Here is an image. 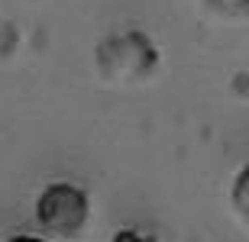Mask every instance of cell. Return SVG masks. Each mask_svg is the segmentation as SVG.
<instances>
[{
	"label": "cell",
	"instance_id": "1",
	"mask_svg": "<svg viewBox=\"0 0 249 242\" xmlns=\"http://www.w3.org/2000/svg\"><path fill=\"white\" fill-rule=\"evenodd\" d=\"M91 223V197L71 181H55L36 197V226L52 242H78Z\"/></svg>",
	"mask_w": 249,
	"mask_h": 242
},
{
	"label": "cell",
	"instance_id": "2",
	"mask_svg": "<svg viewBox=\"0 0 249 242\" xmlns=\"http://www.w3.org/2000/svg\"><path fill=\"white\" fill-rule=\"evenodd\" d=\"M94 65L104 81L110 84H139L156 71L159 48L146 32L126 29V32L107 36L94 48Z\"/></svg>",
	"mask_w": 249,
	"mask_h": 242
},
{
	"label": "cell",
	"instance_id": "3",
	"mask_svg": "<svg viewBox=\"0 0 249 242\" xmlns=\"http://www.w3.org/2000/svg\"><path fill=\"white\" fill-rule=\"evenodd\" d=\"M230 207L233 213L240 216L243 223L249 226V161L236 171V177H233V187H230Z\"/></svg>",
	"mask_w": 249,
	"mask_h": 242
},
{
	"label": "cell",
	"instance_id": "4",
	"mask_svg": "<svg viewBox=\"0 0 249 242\" xmlns=\"http://www.w3.org/2000/svg\"><path fill=\"white\" fill-rule=\"evenodd\" d=\"M207 13L220 19H243L249 16V0H204Z\"/></svg>",
	"mask_w": 249,
	"mask_h": 242
},
{
	"label": "cell",
	"instance_id": "5",
	"mask_svg": "<svg viewBox=\"0 0 249 242\" xmlns=\"http://www.w3.org/2000/svg\"><path fill=\"white\" fill-rule=\"evenodd\" d=\"M110 242H159V239H156L152 233H142V229H133V226H126V229H117Z\"/></svg>",
	"mask_w": 249,
	"mask_h": 242
},
{
	"label": "cell",
	"instance_id": "6",
	"mask_svg": "<svg viewBox=\"0 0 249 242\" xmlns=\"http://www.w3.org/2000/svg\"><path fill=\"white\" fill-rule=\"evenodd\" d=\"M3 242H52V239H46V236H10Z\"/></svg>",
	"mask_w": 249,
	"mask_h": 242
}]
</instances>
